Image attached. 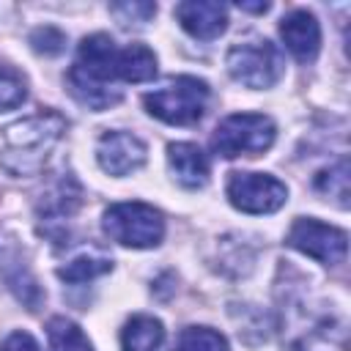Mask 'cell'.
Returning a JSON list of instances; mask_svg holds the SVG:
<instances>
[{
	"instance_id": "6da1fadb",
	"label": "cell",
	"mask_w": 351,
	"mask_h": 351,
	"mask_svg": "<svg viewBox=\"0 0 351 351\" xmlns=\"http://www.w3.org/2000/svg\"><path fill=\"white\" fill-rule=\"evenodd\" d=\"M69 90L88 110H110L121 101V90L112 85L118 80V47L107 33L85 36L77 60L69 69Z\"/></svg>"
},
{
	"instance_id": "7a4b0ae2",
	"label": "cell",
	"mask_w": 351,
	"mask_h": 351,
	"mask_svg": "<svg viewBox=\"0 0 351 351\" xmlns=\"http://www.w3.org/2000/svg\"><path fill=\"white\" fill-rule=\"evenodd\" d=\"M66 129L63 115L58 112H38L30 118H22L3 129V167L14 176H27L41 170L49 148L60 140Z\"/></svg>"
},
{
	"instance_id": "3957f363",
	"label": "cell",
	"mask_w": 351,
	"mask_h": 351,
	"mask_svg": "<svg viewBox=\"0 0 351 351\" xmlns=\"http://www.w3.org/2000/svg\"><path fill=\"white\" fill-rule=\"evenodd\" d=\"M208 82L197 80L192 74H181L167 80L165 85L148 90L143 96L145 110L173 126H192L203 118L206 104H208Z\"/></svg>"
},
{
	"instance_id": "277c9868",
	"label": "cell",
	"mask_w": 351,
	"mask_h": 351,
	"mask_svg": "<svg viewBox=\"0 0 351 351\" xmlns=\"http://www.w3.org/2000/svg\"><path fill=\"white\" fill-rule=\"evenodd\" d=\"M101 228L112 241H118L123 247H134V250L156 247L165 236L162 211L148 203H140V200L110 206L104 211Z\"/></svg>"
},
{
	"instance_id": "5b68a950",
	"label": "cell",
	"mask_w": 351,
	"mask_h": 351,
	"mask_svg": "<svg viewBox=\"0 0 351 351\" xmlns=\"http://www.w3.org/2000/svg\"><path fill=\"white\" fill-rule=\"evenodd\" d=\"M274 134H277V126L269 115L233 112L217 123L211 134V148L225 159H236L244 154H263L266 148H271Z\"/></svg>"
},
{
	"instance_id": "8992f818",
	"label": "cell",
	"mask_w": 351,
	"mask_h": 351,
	"mask_svg": "<svg viewBox=\"0 0 351 351\" xmlns=\"http://www.w3.org/2000/svg\"><path fill=\"white\" fill-rule=\"evenodd\" d=\"M225 66H228V74L236 82H241L247 88H255V90L271 88L285 71L280 49L266 38H252V41L233 44L225 55Z\"/></svg>"
},
{
	"instance_id": "52a82bcc",
	"label": "cell",
	"mask_w": 351,
	"mask_h": 351,
	"mask_svg": "<svg viewBox=\"0 0 351 351\" xmlns=\"http://www.w3.org/2000/svg\"><path fill=\"white\" fill-rule=\"evenodd\" d=\"M228 200L244 214H271L288 200V189L269 173H230Z\"/></svg>"
},
{
	"instance_id": "ba28073f",
	"label": "cell",
	"mask_w": 351,
	"mask_h": 351,
	"mask_svg": "<svg viewBox=\"0 0 351 351\" xmlns=\"http://www.w3.org/2000/svg\"><path fill=\"white\" fill-rule=\"evenodd\" d=\"M288 247L315 258L318 263L335 266V263L346 261L348 236H346V230H340L335 225L318 222L313 217H299L288 230Z\"/></svg>"
},
{
	"instance_id": "9c48e42d",
	"label": "cell",
	"mask_w": 351,
	"mask_h": 351,
	"mask_svg": "<svg viewBox=\"0 0 351 351\" xmlns=\"http://www.w3.org/2000/svg\"><path fill=\"white\" fill-rule=\"evenodd\" d=\"M145 143L129 132H104L96 143L99 167L110 176H129L145 162Z\"/></svg>"
},
{
	"instance_id": "30bf717a",
	"label": "cell",
	"mask_w": 351,
	"mask_h": 351,
	"mask_svg": "<svg viewBox=\"0 0 351 351\" xmlns=\"http://www.w3.org/2000/svg\"><path fill=\"white\" fill-rule=\"evenodd\" d=\"M176 19L178 25L200 38V41H211L217 36L225 33L228 27V8L222 3H211V0H186V3H178L176 5Z\"/></svg>"
},
{
	"instance_id": "8fae6325",
	"label": "cell",
	"mask_w": 351,
	"mask_h": 351,
	"mask_svg": "<svg viewBox=\"0 0 351 351\" xmlns=\"http://www.w3.org/2000/svg\"><path fill=\"white\" fill-rule=\"evenodd\" d=\"M280 36L296 60H302V63L315 60V55L321 49V27L310 11L296 8V11L285 14L280 22Z\"/></svg>"
},
{
	"instance_id": "7c38bea8",
	"label": "cell",
	"mask_w": 351,
	"mask_h": 351,
	"mask_svg": "<svg viewBox=\"0 0 351 351\" xmlns=\"http://www.w3.org/2000/svg\"><path fill=\"white\" fill-rule=\"evenodd\" d=\"M167 165L176 181L186 189H200L208 184V156L195 143H170L167 145Z\"/></svg>"
},
{
	"instance_id": "4fadbf2b",
	"label": "cell",
	"mask_w": 351,
	"mask_h": 351,
	"mask_svg": "<svg viewBox=\"0 0 351 351\" xmlns=\"http://www.w3.org/2000/svg\"><path fill=\"white\" fill-rule=\"evenodd\" d=\"M41 197H44V200L38 203L41 219L49 222V225H63V219L71 217V214L80 208V203H82V189H80V184L66 173V176H60V178L49 186V192L41 195Z\"/></svg>"
},
{
	"instance_id": "5bb4252c",
	"label": "cell",
	"mask_w": 351,
	"mask_h": 351,
	"mask_svg": "<svg viewBox=\"0 0 351 351\" xmlns=\"http://www.w3.org/2000/svg\"><path fill=\"white\" fill-rule=\"evenodd\" d=\"M123 351H167V332L154 315H132L121 329Z\"/></svg>"
},
{
	"instance_id": "9a60e30c",
	"label": "cell",
	"mask_w": 351,
	"mask_h": 351,
	"mask_svg": "<svg viewBox=\"0 0 351 351\" xmlns=\"http://www.w3.org/2000/svg\"><path fill=\"white\" fill-rule=\"evenodd\" d=\"M156 77V55L145 44H129L118 49V80L145 82Z\"/></svg>"
},
{
	"instance_id": "2e32d148",
	"label": "cell",
	"mask_w": 351,
	"mask_h": 351,
	"mask_svg": "<svg viewBox=\"0 0 351 351\" xmlns=\"http://www.w3.org/2000/svg\"><path fill=\"white\" fill-rule=\"evenodd\" d=\"M47 337H49V351H93V346L85 337V332L74 321H69L63 315L49 318Z\"/></svg>"
},
{
	"instance_id": "e0dca14e",
	"label": "cell",
	"mask_w": 351,
	"mask_h": 351,
	"mask_svg": "<svg viewBox=\"0 0 351 351\" xmlns=\"http://www.w3.org/2000/svg\"><path fill=\"white\" fill-rule=\"evenodd\" d=\"M112 269V258L101 255V252H82L74 261H69L66 266L58 269V277L66 282H88L104 271Z\"/></svg>"
},
{
	"instance_id": "ac0fdd59",
	"label": "cell",
	"mask_w": 351,
	"mask_h": 351,
	"mask_svg": "<svg viewBox=\"0 0 351 351\" xmlns=\"http://www.w3.org/2000/svg\"><path fill=\"white\" fill-rule=\"evenodd\" d=\"M315 189L332 200H337L340 208L348 206V162L340 159L329 167H324L318 176H315Z\"/></svg>"
},
{
	"instance_id": "d6986e66",
	"label": "cell",
	"mask_w": 351,
	"mask_h": 351,
	"mask_svg": "<svg viewBox=\"0 0 351 351\" xmlns=\"http://www.w3.org/2000/svg\"><path fill=\"white\" fill-rule=\"evenodd\" d=\"M178 351H228V340L211 326H186L178 335Z\"/></svg>"
},
{
	"instance_id": "ffe728a7",
	"label": "cell",
	"mask_w": 351,
	"mask_h": 351,
	"mask_svg": "<svg viewBox=\"0 0 351 351\" xmlns=\"http://www.w3.org/2000/svg\"><path fill=\"white\" fill-rule=\"evenodd\" d=\"M25 99H27L25 77L11 66H0V112L19 107Z\"/></svg>"
},
{
	"instance_id": "44dd1931",
	"label": "cell",
	"mask_w": 351,
	"mask_h": 351,
	"mask_svg": "<svg viewBox=\"0 0 351 351\" xmlns=\"http://www.w3.org/2000/svg\"><path fill=\"white\" fill-rule=\"evenodd\" d=\"M110 14L121 22V25H143L148 22L154 14H156V5L154 3H112L110 5Z\"/></svg>"
},
{
	"instance_id": "7402d4cb",
	"label": "cell",
	"mask_w": 351,
	"mask_h": 351,
	"mask_svg": "<svg viewBox=\"0 0 351 351\" xmlns=\"http://www.w3.org/2000/svg\"><path fill=\"white\" fill-rule=\"evenodd\" d=\"M30 44H33V49H36V52H44V55H58V52L63 49L66 38H63V33H60V30H55V27H49V25H47V27L33 30Z\"/></svg>"
},
{
	"instance_id": "603a6c76",
	"label": "cell",
	"mask_w": 351,
	"mask_h": 351,
	"mask_svg": "<svg viewBox=\"0 0 351 351\" xmlns=\"http://www.w3.org/2000/svg\"><path fill=\"white\" fill-rule=\"evenodd\" d=\"M0 351H41L38 348V343L33 340V335H27V332H11L5 340H3V346H0Z\"/></svg>"
},
{
	"instance_id": "cb8c5ba5",
	"label": "cell",
	"mask_w": 351,
	"mask_h": 351,
	"mask_svg": "<svg viewBox=\"0 0 351 351\" xmlns=\"http://www.w3.org/2000/svg\"><path fill=\"white\" fill-rule=\"evenodd\" d=\"M239 8H244V11H255V14H263V11H269V3H239Z\"/></svg>"
}]
</instances>
